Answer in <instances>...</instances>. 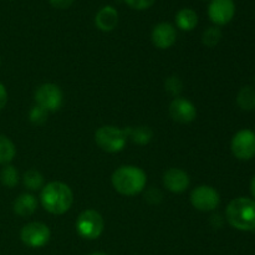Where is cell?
Here are the masks:
<instances>
[{
    "instance_id": "obj_1",
    "label": "cell",
    "mask_w": 255,
    "mask_h": 255,
    "mask_svg": "<svg viewBox=\"0 0 255 255\" xmlns=\"http://www.w3.org/2000/svg\"><path fill=\"white\" fill-rule=\"evenodd\" d=\"M40 202L45 211L51 214L61 216L71 208L74 193L71 188L62 182H50L41 189Z\"/></svg>"
},
{
    "instance_id": "obj_2",
    "label": "cell",
    "mask_w": 255,
    "mask_h": 255,
    "mask_svg": "<svg viewBox=\"0 0 255 255\" xmlns=\"http://www.w3.org/2000/svg\"><path fill=\"white\" fill-rule=\"evenodd\" d=\"M111 182L116 192L122 196H136L141 193L147 183L143 169L136 166H122L114 172Z\"/></svg>"
},
{
    "instance_id": "obj_3",
    "label": "cell",
    "mask_w": 255,
    "mask_h": 255,
    "mask_svg": "<svg viewBox=\"0 0 255 255\" xmlns=\"http://www.w3.org/2000/svg\"><path fill=\"white\" fill-rule=\"evenodd\" d=\"M227 221L233 228L243 232L255 229V201L239 197L228 204L226 211Z\"/></svg>"
},
{
    "instance_id": "obj_4",
    "label": "cell",
    "mask_w": 255,
    "mask_h": 255,
    "mask_svg": "<svg viewBox=\"0 0 255 255\" xmlns=\"http://www.w3.org/2000/svg\"><path fill=\"white\" fill-rule=\"evenodd\" d=\"M95 141L97 146L109 153H117L125 148L127 143V136L125 129L115 126H102L95 132Z\"/></svg>"
},
{
    "instance_id": "obj_5",
    "label": "cell",
    "mask_w": 255,
    "mask_h": 255,
    "mask_svg": "<svg viewBox=\"0 0 255 255\" xmlns=\"http://www.w3.org/2000/svg\"><path fill=\"white\" fill-rule=\"evenodd\" d=\"M105 228V221L101 214L95 209H86L76 221V231L80 237L89 241L97 239Z\"/></svg>"
},
{
    "instance_id": "obj_6",
    "label": "cell",
    "mask_w": 255,
    "mask_h": 255,
    "mask_svg": "<svg viewBox=\"0 0 255 255\" xmlns=\"http://www.w3.org/2000/svg\"><path fill=\"white\" fill-rule=\"evenodd\" d=\"M51 237L50 228L40 222H31L25 224L20 231V239L30 248H41L46 246Z\"/></svg>"
},
{
    "instance_id": "obj_7",
    "label": "cell",
    "mask_w": 255,
    "mask_h": 255,
    "mask_svg": "<svg viewBox=\"0 0 255 255\" xmlns=\"http://www.w3.org/2000/svg\"><path fill=\"white\" fill-rule=\"evenodd\" d=\"M35 101L36 105L46 110L47 112H55L61 109L64 95L57 85L44 84L35 91Z\"/></svg>"
},
{
    "instance_id": "obj_8",
    "label": "cell",
    "mask_w": 255,
    "mask_h": 255,
    "mask_svg": "<svg viewBox=\"0 0 255 255\" xmlns=\"http://www.w3.org/2000/svg\"><path fill=\"white\" fill-rule=\"evenodd\" d=\"M231 148L238 159H252L255 156V133L251 129H242L237 132L232 139Z\"/></svg>"
},
{
    "instance_id": "obj_9",
    "label": "cell",
    "mask_w": 255,
    "mask_h": 255,
    "mask_svg": "<svg viewBox=\"0 0 255 255\" xmlns=\"http://www.w3.org/2000/svg\"><path fill=\"white\" fill-rule=\"evenodd\" d=\"M191 203L201 212H212L221 203L219 193L211 186H199L191 193Z\"/></svg>"
},
{
    "instance_id": "obj_10",
    "label": "cell",
    "mask_w": 255,
    "mask_h": 255,
    "mask_svg": "<svg viewBox=\"0 0 255 255\" xmlns=\"http://www.w3.org/2000/svg\"><path fill=\"white\" fill-rule=\"evenodd\" d=\"M236 4L233 0H212L208 6V15L212 22L226 25L234 17Z\"/></svg>"
},
{
    "instance_id": "obj_11",
    "label": "cell",
    "mask_w": 255,
    "mask_h": 255,
    "mask_svg": "<svg viewBox=\"0 0 255 255\" xmlns=\"http://www.w3.org/2000/svg\"><path fill=\"white\" fill-rule=\"evenodd\" d=\"M168 111L173 121L179 124H189L194 121L197 116L196 106L183 97H176L169 105Z\"/></svg>"
},
{
    "instance_id": "obj_12",
    "label": "cell",
    "mask_w": 255,
    "mask_h": 255,
    "mask_svg": "<svg viewBox=\"0 0 255 255\" xmlns=\"http://www.w3.org/2000/svg\"><path fill=\"white\" fill-rule=\"evenodd\" d=\"M152 42L158 49H169L177 40V31L169 22H159L152 30Z\"/></svg>"
},
{
    "instance_id": "obj_13",
    "label": "cell",
    "mask_w": 255,
    "mask_h": 255,
    "mask_svg": "<svg viewBox=\"0 0 255 255\" xmlns=\"http://www.w3.org/2000/svg\"><path fill=\"white\" fill-rule=\"evenodd\" d=\"M189 176L181 168H169L163 174V186L172 193H182L189 187Z\"/></svg>"
},
{
    "instance_id": "obj_14",
    "label": "cell",
    "mask_w": 255,
    "mask_h": 255,
    "mask_svg": "<svg viewBox=\"0 0 255 255\" xmlns=\"http://www.w3.org/2000/svg\"><path fill=\"white\" fill-rule=\"evenodd\" d=\"M95 24L102 31H112L119 24V12L112 6L102 7L96 14Z\"/></svg>"
},
{
    "instance_id": "obj_15",
    "label": "cell",
    "mask_w": 255,
    "mask_h": 255,
    "mask_svg": "<svg viewBox=\"0 0 255 255\" xmlns=\"http://www.w3.org/2000/svg\"><path fill=\"white\" fill-rule=\"evenodd\" d=\"M37 208L36 197L30 193H22L14 201L12 209L20 217H29L35 213Z\"/></svg>"
},
{
    "instance_id": "obj_16",
    "label": "cell",
    "mask_w": 255,
    "mask_h": 255,
    "mask_svg": "<svg viewBox=\"0 0 255 255\" xmlns=\"http://www.w3.org/2000/svg\"><path fill=\"white\" fill-rule=\"evenodd\" d=\"M125 133H126L127 139L129 138L133 143L141 144V146L149 143L151 139L153 138V132L147 126L128 127V128L125 129Z\"/></svg>"
},
{
    "instance_id": "obj_17",
    "label": "cell",
    "mask_w": 255,
    "mask_h": 255,
    "mask_svg": "<svg viewBox=\"0 0 255 255\" xmlns=\"http://www.w3.org/2000/svg\"><path fill=\"white\" fill-rule=\"evenodd\" d=\"M176 24L183 31H191L198 24V15L192 9H182L176 15Z\"/></svg>"
},
{
    "instance_id": "obj_18",
    "label": "cell",
    "mask_w": 255,
    "mask_h": 255,
    "mask_svg": "<svg viewBox=\"0 0 255 255\" xmlns=\"http://www.w3.org/2000/svg\"><path fill=\"white\" fill-rule=\"evenodd\" d=\"M15 154H16V148H15L14 142L9 137L0 134V164L2 166L10 164Z\"/></svg>"
},
{
    "instance_id": "obj_19",
    "label": "cell",
    "mask_w": 255,
    "mask_h": 255,
    "mask_svg": "<svg viewBox=\"0 0 255 255\" xmlns=\"http://www.w3.org/2000/svg\"><path fill=\"white\" fill-rule=\"evenodd\" d=\"M22 183H24L25 188H27L29 191H39V189L44 188L45 179L44 176L39 171H36V169H29V171H26L24 173Z\"/></svg>"
},
{
    "instance_id": "obj_20",
    "label": "cell",
    "mask_w": 255,
    "mask_h": 255,
    "mask_svg": "<svg viewBox=\"0 0 255 255\" xmlns=\"http://www.w3.org/2000/svg\"><path fill=\"white\" fill-rule=\"evenodd\" d=\"M238 106L244 111H252L255 109V89L252 86H244L237 96Z\"/></svg>"
},
{
    "instance_id": "obj_21",
    "label": "cell",
    "mask_w": 255,
    "mask_h": 255,
    "mask_svg": "<svg viewBox=\"0 0 255 255\" xmlns=\"http://www.w3.org/2000/svg\"><path fill=\"white\" fill-rule=\"evenodd\" d=\"M0 182L7 188H14L19 183V172L11 164H6L0 171Z\"/></svg>"
},
{
    "instance_id": "obj_22",
    "label": "cell",
    "mask_w": 255,
    "mask_h": 255,
    "mask_svg": "<svg viewBox=\"0 0 255 255\" xmlns=\"http://www.w3.org/2000/svg\"><path fill=\"white\" fill-rule=\"evenodd\" d=\"M222 39V31L218 27H208L206 31L202 35V41L206 46L208 47H214L216 45L219 44Z\"/></svg>"
},
{
    "instance_id": "obj_23",
    "label": "cell",
    "mask_w": 255,
    "mask_h": 255,
    "mask_svg": "<svg viewBox=\"0 0 255 255\" xmlns=\"http://www.w3.org/2000/svg\"><path fill=\"white\" fill-rule=\"evenodd\" d=\"M47 116H49V112L45 109L40 107L39 105H35L29 112V120L31 124L34 125H44L47 121Z\"/></svg>"
},
{
    "instance_id": "obj_24",
    "label": "cell",
    "mask_w": 255,
    "mask_h": 255,
    "mask_svg": "<svg viewBox=\"0 0 255 255\" xmlns=\"http://www.w3.org/2000/svg\"><path fill=\"white\" fill-rule=\"evenodd\" d=\"M164 86H166V90L169 92V94L173 95V96H178V95L182 92V90H183V82L181 81L179 77L171 76L166 80Z\"/></svg>"
},
{
    "instance_id": "obj_25",
    "label": "cell",
    "mask_w": 255,
    "mask_h": 255,
    "mask_svg": "<svg viewBox=\"0 0 255 255\" xmlns=\"http://www.w3.org/2000/svg\"><path fill=\"white\" fill-rule=\"evenodd\" d=\"M125 1L136 10H146L153 5L154 0H125Z\"/></svg>"
},
{
    "instance_id": "obj_26",
    "label": "cell",
    "mask_w": 255,
    "mask_h": 255,
    "mask_svg": "<svg viewBox=\"0 0 255 255\" xmlns=\"http://www.w3.org/2000/svg\"><path fill=\"white\" fill-rule=\"evenodd\" d=\"M162 198H163V196H162V193L158 189H149L146 193V201H148L149 203H159L162 201Z\"/></svg>"
},
{
    "instance_id": "obj_27",
    "label": "cell",
    "mask_w": 255,
    "mask_h": 255,
    "mask_svg": "<svg viewBox=\"0 0 255 255\" xmlns=\"http://www.w3.org/2000/svg\"><path fill=\"white\" fill-rule=\"evenodd\" d=\"M49 1L56 9H67L74 4L75 0H49Z\"/></svg>"
},
{
    "instance_id": "obj_28",
    "label": "cell",
    "mask_w": 255,
    "mask_h": 255,
    "mask_svg": "<svg viewBox=\"0 0 255 255\" xmlns=\"http://www.w3.org/2000/svg\"><path fill=\"white\" fill-rule=\"evenodd\" d=\"M7 104V91L4 85L0 82V111L6 106Z\"/></svg>"
},
{
    "instance_id": "obj_29",
    "label": "cell",
    "mask_w": 255,
    "mask_h": 255,
    "mask_svg": "<svg viewBox=\"0 0 255 255\" xmlns=\"http://www.w3.org/2000/svg\"><path fill=\"white\" fill-rule=\"evenodd\" d=\"M251 192L255 198V176L253 177V179H252V182H251Z\"/></svg>"
},
{
    "instance_id": "obj_30",
    "label": "cell",
    "mask_w": 255,
    "mask_h": 255,
    "mask_svg": "<svg viewBox=\"0 0 255 255\" xmlns=\"http://www.w3.org/2000/svg\"><path fill=\"white\" fill-rule=\"evenodd\" d=\"M90 255H109V254L102 253V252H95V253H92V254H90Z\"/></svg>"
},
{
    "instance_id": "obj_31",
    "label": "cell",
    "mask_w": 255,
    "mask_h": 255,
    "mask_svg": "<svg viewBox=\"0 0 255 255\" xmlns=\"http://www.w3.org/2000/svg\"><path fill=\"white\" fill-rule=\"evenodd\" d=\"M0 62H1V60H0Z\"/></svg>"
}]
</instances>
